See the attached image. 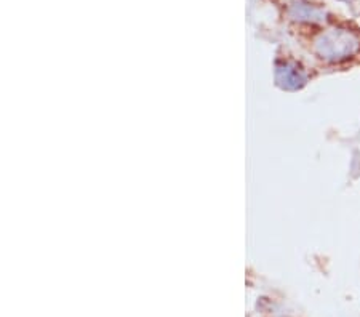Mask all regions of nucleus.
Segmentation results:
<instances>
[{
	"label": "nucleus",
	"instance_id": "obj_1",
	"mask_svg": "<svg viewBox=\"0 0 360 317\" xmlns=\"http://www.w3.org/2000/svg\"><path fill=\"white\" fill-rule=\"evenodd\" d=\"M317 48L322 56L341 59L355 55L360 50V39L351 30L332 29L317 39Z\"/></svg>",
	"mask_w": 360,
	"mask_h": 317
}]
</instances>
